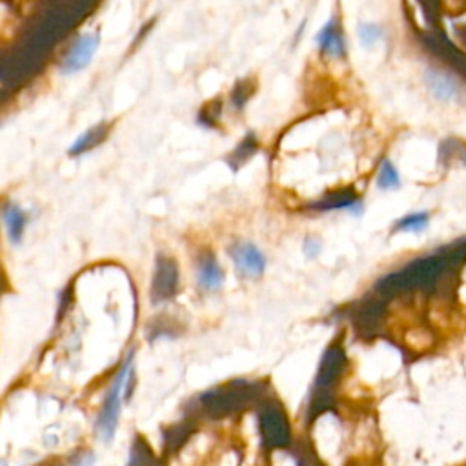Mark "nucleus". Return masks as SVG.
Segmentation results:
<instances>
[{
  "mask_svg": "<svg viewBox=\"0 0 466 466\" xmlns=\"http://www.w3.org/2000/svg\"><path fill=\"white\" fill-rule=\"evenodd\" d=\"M466 256V242L450 246V250H441L434 256L415 259L405 268L396 273H390L383 281L379 282L377 290L383 294H399V291L412 290H428L434 288L436 282L443 277L450 264L462 259Z\"/></svg>",
  "mask_w": 466,
  "mask_h": 466,
  "instance_id": "nucleus-1",
  "label": "nucleus"
},
{
  "mask_svg": "<svg viewBox=\"0 0 466 466\" xmlns=\"http://www.w3.org/2000/svg\"><path fill=\"white\" fill-rule=\"evenodd\" d=\"M132 368L133 357H130L126 365H124L119 374H117V377H115L113 384H111L110 391H108V396H106L101 414H99L97 417L95 430H97L99 437H101L104 443H111L115 437V430H117V424H119L120 403H122L124 399V384H126V379H128Z\"/></svg>",
  "mask_w": 466,
  "mask_h": 466,
  "instance_id": "nucleus-2",
  "label": "nucleus"
},
{
  "mask_svg": "<svg viewBox=\"0 0 466 466\" xmlns=\"http://www.w3.org/2000/svg\"><path fill=\"white\" fill-rule=\"evenodd\" d=\"M344 368H346L344 350L341 346H337V344H334V346L326 350L321 366H319V374H317V397L313 403L319 406V408H317L319 412H325V410L328 408V403L332 401V388L339 383V379L343 377Z\"/></svg>",
  "mask_w": 466,
  "mask_h": 466,
  "instance_id": "nucleus-3",
  "label": "nucleus"
},
{
  "mask_svg": "<svg viewBox=\"0 0 466 466\" xmlns=\"http://www.w3.org/2000/svg\"><path fill=\"white\" fill-rule=\"evenodd\" d=\"M229 257L242 277L259 279L266 270V257L263 251L250 242H237L229 248Z\"/></svg>",
  "mask_w": 466,
  "mask_h": 466,
  "instance_id": "nucleus-4",
  "label": "nucleus"
},
{
  "mask_svg": "<svg viewBox=\"0 0 466 466\" xmlns=\"http://www.w3.org/2000/svg\"><path fill=\"white\" fill-rule=\"evenodd\" d=\"M99 48V35L95 33H86V35L79 37V39L71 44L68 53L62 58V71L68 75H73L77 71H82L84 68H88L92 62L93 53Z\"/></svg>",
  "mask_w": 466,
  "mask_h": 466,
  "instance_id": "nucleus-5",
  "label": "nucleus"
},
{
  "mask_svg": "<svg viewBox=\"0 0 466 466\" xmlns=\"http://www.w3.org/2000/svg\"><path fill=\"white\" fill-rule=\"evenodd\" d=\"M315 42L319 46V51L325 53V55H330L334 58L346 57V46H344L343 33H341V27H339L335 18H332L330 23L317 33Z\"/></svg>",
  "mask_w": 466,
  "mask_h": 466,
  "instance_id": "nucleus-6",
  "label": "nucleus"
},
{
  "mask_svg": "<svg viewBox=\"0 0 466 466\" xmlns=\"http://www.w3.org/2000/svg\"><path fill=\"white\" fill-rule=\"evenodd\" d=\"M2 217H4V225H6V232H8L9 241L13 242V244H18V242L23 241L24 232H26L27 226V215L26 211L23 210L17 204H6L4 210H2Z\"/></svg>",
  "mask_w": 466,
  "mask_h": 466,
  "instance_id": "nucleus-7",
  "label": "nucleus"
},
{
  "mask_svg": "<svg viewBox=\"0 0 466 466\" xmlns=\"http://www.w3.org/2000/svg\"><path fill=\"white\" fill-rule=\"evenodd\" d=\"M197 275H199V284H201V288H204V290H210V291H215L219 290L220 284H222V281H225V272L220 270L219 263L215 260V257H206V259H201V263H199V270H197Z\"/></svg>",
  "mask_w": 466,
  "mask_h": 466,
  "instance_id": "nucleus-8",
  "label": "nucleus"
},
{
  "mask_svg": "<svg viewBox=\"0 0 466 466\" xmlns=\"http://www.w3.org/2000/svg\"><path fill=\"white\" fill-rule=\"evenodd\" d=\"M264 428H266V436L273 446H284L288 443V424L282 414L272 410L264 417Z\"/></svg>",
  "mask_w": 466,
  "mask_h": 466,
  "instance_id": "nucleus-9",
  "label": "nucleus"
},
{
  "mask_svg": "<svg viewBox=\"0 0 466 466\" xmlns=\"http://www.w3.org/2000/svg\"><path fill=\"white\" fill-rule=\"evenodd\" d=\"M430 225V213L428 211H414L408 215L401 217L391 232L393 233H422Z\"/></svg>",
  "mask_w": 466,
  "mask_h": 466,
  "instance_id": "nucleus-10",
  "label": "nucleus"
},
{
  "mask_svg": "<svg viewBox=\"0 0 466 466\" xmlns=\"http://www.w3.org/2000/svg\"><path fill=\"white\" fill-rule=\"evenodd\" d=\"M427 82L430 92L434 93V97L439 101H450L458 95V88L450 77L443 75V73H428Z\"/></svg>",
  "mask_w": 466,
  "mask_h": 466,
  "instance_id": "nucleus-11",
  "label": "nucleus"
},
{
  "mask_svg": "<svg viewBox=\"0 0 466 466\" xmlns=\"http://www.w3.org/2000/svg\"><path fill=\"white\" fill-rule=\"evenodd\" d=\"M106 135H108V128H106V126H95V128L88 130L82 137L77 139L75 144L71 146L70 155L86 153V151H89L97 144H101V142L106 139Z\"/></svg>",
  "mask_w": 466,
  "mask_h": 466,
  "instance_id": "nucleus-12",
  "label": "nucleus"
},
{
  "mask_svg": "<svg viewBox=\"0 0 466 466\" xmlns=\"http://www.w3.org/2000/svg\"><path fill=\"white\" fill-rule=\"evenodd\" d=\"M377 188L383 191H391V189L401 188V175L397 168L390 160H383L377 173Z\"/></svg>",
  "mask_w": 466,
  "mask_h": 466,
  "instance_id": "nucleus-13",
  "label": "nucleus"
},
{
  "mask_svg": "<svg viewBox=\"0 0 466 466\" xmlns=\"http://www.w3.org/2000/svg\"><path fill=\"white\" fill-rule=\"evenodd\" d=\"M359 39L363 46H374L379 39H383V30L375 24H361L359 26Z\"/></svg>",
  "mask_w": 466,
  "mask_h": 466,
  "instance_id": "nucleus-14",
  "label": "nucleus"
},
{
  "mask_svg": "<svg viewBox=\"0 0 466 466\" xmlns=\"http://www.w3.org/2000/svg\"><path fill=\"white\" fill-rule=\"evenodd\" d=\"M319 251H321V242L317 241V239H306V241H304V253H306L310 259L319 256Z\"/></svg>",
  "mask_w": 466,
  "mask_h": 466,
  "instance_id": "nucleus-15",
  "label": "nucleus"
}]
</instances>
